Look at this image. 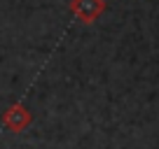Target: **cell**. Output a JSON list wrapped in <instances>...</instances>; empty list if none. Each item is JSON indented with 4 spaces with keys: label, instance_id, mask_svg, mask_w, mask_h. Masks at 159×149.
Wrapping results in <instances>:
<instances>
[{
    "label": "cell",
    "instance_id": "cell-2",
    "mask_svg": "<svg viewBox=\"0 0 159 149\" xmlns=\"http://www.w3.org/2000/svg\"><path fill=\"white\" fill-rule=\"evenodd\" d=\"M70 12L82 23H94L105 12V0H73L70 2Z\"/></svg>",
    "mask_w": 159,
    "mask_h": 149
},
{
    "label": "cell",
    "instance_id": "cell-1",
    "mask_svg": "<svg viewBox=\"0 0 159 149\" xmlns=\"http://www.w3.org/2000/svg\"><path fill=\"white\" fill-rule=\"evenodd\" d=\"M30 121H33V114H30L21 103H14L12 107H7L5 114H2V124H5V128L12 130V133H24L30 126Z\"/></svg>",
    "mask_w": 159,
    "mask_h": 149
}]
</instances>
